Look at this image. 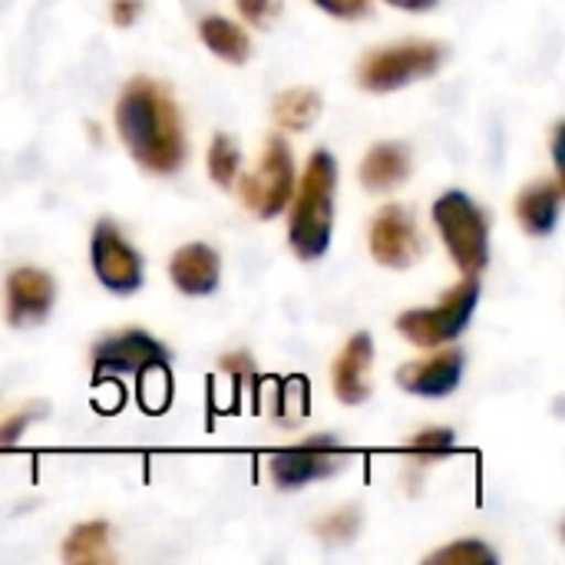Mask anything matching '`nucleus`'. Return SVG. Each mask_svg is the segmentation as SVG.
Segmentation results:
<instances>
[{
    "label": "nucleus",
    "instance_id": "obj_10",
    "mask_svg": "<svg viewBox=\"0 0 565 565\" xmlns=\"http://www.w3.org/2000/svg\"><path fill=\"white\" fill-rule=\"evenodd\" d=\"M371 255L384 268H411L424 255V238L404 205H384L371 222Z\"/></svg>",
    "mask_w": 565,
    "mask_h": 565
},
{
    "label": "nucleus",
    "instance_id": "obj_12",
    "mask_svg": "<svg viewBox=\"0 0 565 565\" xmlns=\"http://www.w3.org/2000/svg\"><path fill=\"white\" fill-rule=\"evenodd\" d=\"M463 351L457 348H447V351H437L424 361H414V364H404L397 371V384L407 391V394H417V397H447L460 387L463 381Z\"/></svg>",
    "mask_w": 565,
    "mask_h": 565
},
{
    "label": "nucleus",
    "instance_id": "obj_17",
    "mask_svg": "<svg viewBox=\"0 0 565 565\" xmlns=\"http://www.w3.org/2000/svg\"><path fill=\"white\" fill-rule=\"evenodd\" d=\"M199 36H202V43H205L215 56H222L225 63H245L248 53H252L248 33H245L238 23L225 20V17H205V20L199 23Z\"/></svg>",
    "mask_w": 565,
    "mask_h": 565
},
{
    "label": "nucleus",
    "instance_id": "obj_24",
    "mask_svg": "<svg viewBox=\"0 0 565 565\" xmlns=\"http://www.w3.org/2000/svg\"><path fill=\"white\" fill-rule=\"evenodd\" d=\"M33 420H36V411H33V407H30V411H20V414L3 417V420H0V450L13 447Z\"/></svg>",
    "mask_w": 565,
    "mask_h": 565
},
{
    "label": "nucleus",
    "instance_id": "obj_4",
    "mask_svg": "<svg viewBox=\"0 0 565 565\" xmlns=\"http://www.w3.org/2000/svg\"><path fill=\"white\" fill-rule=\"evenodd\" d=\"M480 301V281L463 278L454 285L434 308H411L397 318V331L417 344V348H440L454 338H460L477 311Z\"/></svg>",
    "mask_w": 565,
    "mask_h": 565
},
{
    "label": "nucleus",
    "instance_id": "obj_25",
    "mask_svg": "<svg viewBox=\"0 0 565 565\" xmlns=\"http://www.w3.org/2000/svg\"><path fill=\"white\" fill-rule=\"evenodd\" d=\"M324 13H331V17H341V20H358V17H364L367 13V7H371V0H315Z\"/></svg>",
    "mask_w": 565,
    "mask_h": 565
},
{
    "label": "nucleus",
    "instance_id": "obj_2",
    "mask_svg": "<svg viewBox=\"0 0 565 565\" xmlns=\"http://www.w3.org/2000/svg\"><path fill=\"white\" fill-rule=\"evenodd\" d=\"M334 192H338V159L328 149H315L288 202L291 205L288 242L301 262H315L331 248Z\"/></svg>",
    "mask_w": 565,
    "mask_h": 565
},
{
    "label": "nucleus",
    "instance_id": "obj_30",
    "mask_svg": "<svg viewBox=\"0 0 565 565\" xmlns=\"http://www.w3.org/2000/svg\"><path fill=\"white\" fill-rule=\"evenodd\" d=\"M387 3H394V7H401V10H411V13H424V10H430L437 0H387Z\"/></svg>",
    "mask_w": 565,
    "mask_h": 565
},
{
    "label": "nucleus",
    "instance_id": "obj_1",
    "mask_svg": "<svg viewBox=\"0 0 565 565\" xmlns=\"http://www.w3.org/2000/svg\"><path fill=\"white\" fill-rule=\"evenodd\" d=\"M116 129L129 156L152 175H172L185 162V136L179 106L169 89L149 76H136L116 103Z\"/></svg>",
    "mask_w": 565,
    "mask_h": 565
},
{
    "label": "nucleus",
    "instance_id": "obj_14",
    "mask_svg": "<svg viewBox=\"0 0 565 565\" xmlns=\"http://www.w3.org/2000/svg\"><path fill=\"white\" fill-rule=\"evenodd\" d=\"M169 278L172 285L189 295V298H205L218 288V278H222V262L215 255V248L202 245V242H192V245H182L172 262H169Z\"/></svg>",
    "mask_w": 565,
    "mask_h": 565
},
{
    "label": "nucleus",
    "instance_id": "obj_27",
    "mask_svg": "<svg viewBox=\"0 0 565 565\" xmlns=\"http://www.w3.org/2000/svg\"><path fill=\"white\" fill-rule=\"evenodd\" d=\"M218 367H222L225 374H232L235 381H245V377H252V374H255V364H252V358H248L245 351H232V354H225V358L218 361Z\"/></svg>",
    "mask_w": 565,
    "mask_h": 565
},
{
    "label": "nucleus",
    "instance_id": "obj_13",
    "mask_svg": "<svg viewBox=\"0 0 565 565\" xmlns=\"http://www.w3.org/2000/svg\"><path fill=\"white\" fill-rule=\"evenodd\" d=\"M371 364H374V341L371 334H354L344 351L334 361L331 371V384H334V397L348 407H358L371 397Z\"/></svg>",
    "mask_w": 565,
    "mask_h": 565
},
{
    "label": "nucleus",
    "instance_id": "obj_22",
    "mask_svg": "<svg viewBox=\"0 0 565 565\" xmlns=\"http://www.w3.org/2000/svg\"><path fill=\"white\" fill-rule=\"evenodd\" d=\"M427 565H497V553L480 540H460L430 553Z\"/></svg>",
    "mask_w": 565,
    "mask_h": 565
},
{
    "label": "nucleus",
    "instance_id": "obj_18",
    "mask_svg": "<svg viewBox=\"0 0 565 565\" xmlns=\"http://www.w3.org/2000/svg\"><path fill=\"white\" fill-rule=\"evenodd\" d=\"M321 116V96L308 86H295V89H285L278 99H275V122L288 132H305L318 122Z\"/></svg>",
    "mask_w": 565,
    "mask_h": 565
},
{
    "label": "nucleus",
    "instance_id": "obj_11",
    "mask_svg": "<svg viewBox=\"0 0 565 565\" xmlns=\"http://www.w3.org/2000/svg\"><path fill=\"white\" fill-rule=\"evenodd\" d=\"M56 298V285L40 268H17L7 278L3 301H7V321L13 328H33L40 324Z\"/></svg>",
    "mask_w": 565,
    "mask_h": 565
},
{
    "label": "nucleus",
    "instance_id": "obj_3",
    "mask_svg": "<svg viewBox=\"0 0 565 565\" xmlns=\"http://www.w3.org/2000/svg\"><path fill=\"white\" fill-rule=\"evenodd\" d=\"M434 225L454 258V265L467 278H480L490 262V222L487 212L460 189L444 192L434 202Z\"/></svg>",
    "mask_w": 565,
    "mask_h": 565
},
{
    "label": "nucleus",
    "instance_id": "obj_16",
    "mask_svg": "<svg viewBox=\"0 0 565 565\" xmlns=\"http://www.w3.org/2000/svg\"><path fill=\"white\" fill-rule=\"evenodd\" d=\"M411 175V152L401 142H377L361 162V185L367 192H391Z\"/></svg>",
    "mask_w": 565,
    "mask_h": 565
},
{
    "label": "nucleus",
    "instance_id": "obj_19",
    "mask_svg": "<svg viewBox=\"0 0 565 565\" xmlns=\"http://www.w3.org/2000/svg\"><path fill=\"white\" fill-rule=\"evenodd\" d=\"M109 526L93 520V523H79L66 543H63V559L73 565H86V563H109Z\"/></svg>",
    "mask_w": 565,
    "mask_h": 565
},
{
    "label": "nucleus",
    "instance_id": "obj_9",
    "mask_svg": "<svg viewBox=\"0 0 565 565\" xmlns=\"http://www.w3.org/2000/svg\"><path fill=\"white\" fill-rule=\"evenodd\" d=\"M89 258L93 271L113 295H132L142 288V258L139 252L122 238V232L113 222H99L89 238Z\"/></svg>",
    "mask_w": 565,
    "mask_h": 565
},
{
    "label": "nucleus",
    "instance_id": "obj_5",
    "mask_svg": "<svg viewBox=\"0 0 565 565\" xmlns=\"http://www.w3.org/2000/svg\"><path fill=\"white\" fill-rule=\"evenodd\" d=\"M444 56H447V50L440 43H427V40L384 46L361 60L358 83L367 93H394L407 83H417V79L437 73Z\"/></svg>",
    "mask_w": 565,
    "mask_h": 565
},
{
    "label": "nucleus",
    "instance_id": "obj_21",
    "mask_svg": "<svg viewBox=\"0 0 565 565\" xmlns=\"http://www.w3.org/2000/svg\"><path fill=\"white\" fill-rule=\"evenodd\" d=\"M454 447H457V437H454L450 427H427V430H420V434L404 447V454H407L414 463H434V460L447 457Z\"/></svg>",
    "mask_w": 565,
    "mask_h": 565
},
{
    "label": "nucleus",
    "instance_id": "obj_15",
    "mask_svg": "<svg viewBox=\"0 0 565 565\" xmlns=\"http://www.w3.org/2000/svg\"><path fill=\"white\" fill-rule=\"evenodd\" d=\"M563 179L553 182H536L530 189H523V195L516 199V218L530 235H550L559 225V212H563Z\"/></svg>",
    "mask_w": 565,
    "mask_h": 565
},
{
    "label": "nucleus",
    "instance_id": "obj_7",
    "mask_svg": "<svg viewBox=\"0 0 565 565\" xmlns=\"http://www.w3.org/2000/svg\"><path fill=\"white\" fill-rule=\"evenodd\" d=\"M348 450L334 437H311L298 447L275 450L268 460V473L278 490H301L315 480H328L344 470Z\"/></svg>",
    "mask_w": 565,
    "mask_h": 565
},
{
    "label": "nucleus",
    "instance_id": "obj_28",
    "mask_svg": "<svg viewBox=\"0 0 565 565\" xmlns=\"http://www.w3.org/2000/svg\"><path fill=\"white\" fill-rule=\"evenodd\" d=\"M139 13H142V0H113V3H109V17H113L116 26L136 23Z\"/></svg>",
    "mask_w": 565,
    "mask_h": 565
},
{
    "label": "nucleus",
    "instance_id": "obj_26",
    "mask_svg": "<svg viewBox=\"0 0 565 565\" xmlns=\"http://www.w3.org/2000/svg\"><path fill=\"white\" fill-rule=\"evenodd\" d=\"M235 7H238V13H242L248 23H255V26H265V23L275 17V3H271V0H235Z\"/></svg>",
    "mask_w": 565,
    "mask_h": 565
},
{
    "label": "nucleus",
    "instance_id": "obj_20",
    "mask_svg": "<svg viewBox=\"0 0 565 565\" xmlns=\"http://www.w3.org/2000/svg\"><path fill=\"white\" fill-rule=\"evenodd\" d=\"M238 169H242V152H238L235 139L232 136H215L212 146H209V175H212V182L228 189V185H235Z\"/></svg>",
    "mask_w": 565,
    "mask_h": 565
},
{
    "label": "nucleus",
    "instance_id": "obj_23",
    "mask_svg": "<svg viewBox=\"0 0 565 565\" xmlns=\"http://www.w3.org/2000/svg\"><path fill=\"white\" fill-rule=\"evenodd\" d=\"M361 533V510L358 507H341L315 523V536L324 543H351Z\"/></svg>",
    "mask_w": 565,
    "mask_h": 565
},
{
    "label": "nucleus",
    "instance_id": "obj_8",
    "mask_svg": "<svg viewBox=\"0 0 565 565\" xmlns=\"http://www.w3.org/2000/svg\"><path fill=\"white\" fill-rule=\"evenodd\" d=\"M93 367L96 377H122V374H136V377H149L152 371H166L169 367V351L146 331H119L109 334L96 344L93 351Z\"/></svg>",
    "mask_w": 565,
    "mask_h": 565
},
{
    "label": "nucleus",
    "instance_id": "obj_29",
    "mask_svg": "<svg viewBox=\"0 0 565 565\" xmlns=\"http://www.w3.org/2000/svg\"><path fill=\"white\" fill-rule=\"evenodd\" d=\"M563 122L553 129V159H556V172H559V179H563Z\"/></svg>",
    "mask_w": 565,
    "mask_h": 565
},
{
    "label": "nucleus",
    "instance_id": "obj_6",
    "mask_svg": "<svg viewBox=\"0 0 565 565\" xmlns=\"http://www.w3.org/2000/svg\"><path fill=\"white\" fill-rule=\"evenodd\" d=\"M295 192V156L291 146L281 136H271L265 142V152L258 166L242 179L238 195L258 218H275L288 209Z\"/></svg>",
    "mask_w": 565,
    "mask_h": 565
}]
</instances>
